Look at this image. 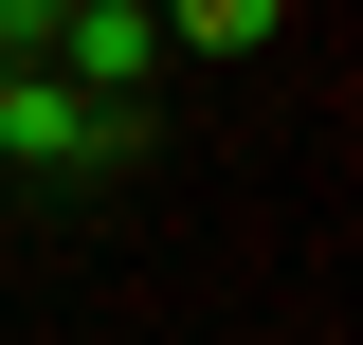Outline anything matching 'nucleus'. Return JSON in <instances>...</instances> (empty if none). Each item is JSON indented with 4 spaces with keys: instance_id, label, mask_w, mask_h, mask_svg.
<instances>
[{
    "instance_id": "7ed1b4c3",
    "label": "nucleus",
    "mask_w": 363,
    "mask_h": 345,
    "mask_svg": "<svg viewBox=\"0 0 363 345\" xmlns=\"http://www.w3.org/2000/svg\"><path fill=\"white\" fill-rule=\"evenodd\" d=\"M272 37V0H200V18H164V55H255Z\"/></svg>"
},
{
    "instance_id": "f257e3e1",
    "label": "nucleus",
    "mask_w": 363,
    "mask_h": 345,
    "mask_svg": "<svg viewBox=\"0 0 363 345\" xmlns=\"http://www.w3.org/2000/svg\"><path fill=\"white\" fill-rule=\"evenodd\" d=\"M0 164H18V182H128L145 164V109H73L55 73L0 55Z\"/></svg>"
},
{
    "instance_id": "f03ea898",
    "label": "nucleus",
    "mask_w": 363,
    "mask_h": 345,
    "mask_svg": "<svg viewBox=\"0 0 363 345\" xmlns=\"http://www.w3.org/2000/svg\"><path fill=\"white\" fill-rule=\"evenodd\" d=\"M37 73L73 91V109H145V73H164V18H145V0H55Z\"/></svg>"
}]
</instances>
